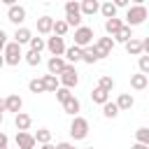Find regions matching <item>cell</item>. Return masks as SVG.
<instances>
[{
  "label": "cell",
  "instance_id": "d6a6232c",
  "mask_svg": "<svg viewBox=\"0 0 149 149\" xmlns=\"http://www.w3.org/2000/svg\"><path fill=\"white\" fill-rule=\"evenodd\" d=\"M23 58H26V63H28V65H33V68L42 63V56H40V54H35V51H28V54H23Z\"/></svg>",
  "mask_w": 149,
  "mask_h": 149
},
{
  "label": "cell",
  "instance_id": "60d3db41",
  "mask_svg": "<svg viewBox=\"0 0 149 149\" xmlns=\"http://www.w3.org/2000/svg\"><path fill=\"white\" fill-rule=\"evenodd\" d=\"M54 147H56V149H70L72 144H70V142H58V144H54Z\"/></svg>",
  "mask_w": 149,
  "mask_h": 149
},
{
  "label": "cell",
  "instance_id": "8992f818",
  "mask_svg": "<svg viewBox=\"0 0 149 149\" xmlns=\"http://www.w3.org/2000/svg\"><path fill=\"white\" fill-rule=\"evenodd\" d=\"M91 42H93V28L79 26V28L74 30V47L84 49V47H91Z\"/></svg>",
  "mask_w": 149,
  "mask_h": 149
},
{
  "label": "cell",
  "instance_id": "f35d334b",
  "mask_svg": "<svg viewBox=\"0 0 149 149\" xmlns=\"http://www.w3.org/2000/svg\"><path fill=\"white\" fill-rule=\"evenodd\" d=\"M5 47H7V33H5L2 28H0V51H2Z\"/></svg>",
  "mask_w": 149,
  "mask_h": 149
},
{
  "label": "cell",
  "instance_id": "1f68e13d",
  "mask_svg": "<svg viewBox=\"0 0 149 149\" xmlns=\"http://www.w3.org/2000/svg\"><path fill=\"white\" fill-rule=\"evenodd\" d=\"M135 137H137V144H147L149 147V128H137Z\"/></svg>",
  "mask_w": 149,
  "mask_h": 149
},
{
  "label": "cell",
  "instance_id": "d590c367",
  "mask_svg": "<svg viewBox=\"0 0 149 149\" xmlns=\"http://www.w3.org/2000/svg\"><path fill=\"white\" fill-rule=\"evenodd\" d=\"M137 65H140V74H147L149 77V56H140V61H137Z\"/></svg>",
  "mask_w": 149,
  "mask_h": 149
},
{
  "label": "cell",
  "instance_id": "b9f144b4",
  "mask_svg": "<svg viewBox=\"0 0 149 149\" xmlns=\"http://www.w3.org/2000/svg\"><path fill=\"white\" fill-rule=\"evenodd\" d=\"M130 149H149V147H147V144H137V142H135V144H133Z\"/></svg>",
  "mask_w": 149,
  "mask_h": 149
},
{
  "label": "cell",
  "instance_id": "f546056e",
  "mask_svg": "<svg viewBox=\"0 0 149 149\" xmlns=\"http://www.w3.org/2000/svg\"><path fill=\"white\" fill-rule=\"evenodd\" d=\"M98 88H102L105 93H112V88H114V79H112V77H107V74H102V77H100V81H98Z\"/></svg>",
  "mask_w": 149,
  "mask_h": 149
},
{
  "label": "cell",
  "instance_id": "7c38bea8",
  "mask_svg": "<svg viewBox=\"0 0 149 149\" xmlns=\"http://www.w3.org/2000/svg\"><path fill=\"white\" fill-rule=\"evenodd\" d=\"M30 123H33V119H30V114H26V112H19V114L14 116V126H16L19 133H28Z\"/></svg>",
  "mask_w": 149,
  "mask_h": 149
},
{
  "label": "cell",
  "instance_id": "4316f807",
  "mask_svg": "<svg viewBox=\"0 0 149 149\" xmlns=\"http://www.w3.org/2000/svg\"><path fill=\"white\" fill-rule=\"evenodd\" d=\"M91 100H93L95 105H105V102L109 100V93H105L102 88H98V86H95V88L91 91Z\"/></svg>",
  "mask_w": 149,
  "mask_h": 149
},
{
  "label": "cell",
  "instance_id": "ee69618b",
  "mask_svg": "<svg viewBox=\"0 0 149 149\" xmlns=\"http://www.w3.org/2000/svg\"><path fill=\"white\" fill-rule=\"evenodd\" d=\"M0 112H5V100L0 98Z\"/></svg>",
  "mask_w": 149,
  "mask_h": 149
},
{
  "label": "cell",
  "instance_id": "603a6c76",
  "mask_svg": "<svg viewBox=\"0 0 149 149\" xmlns=\"http://www.w3.org/2000/svg\"><path fill=\"white\" fill-rule=\"evenodd\" d=\"M30 37H33V33L28 30V28H16V33H14V42L21 47V44H26V42H30Z\"/></svg>",
  "mask_w": 149,
  "mask_h": 149
},
{
  "label": "cell",
  "instance_id": "3957f363",
  "mask_svg": "<svg viewBox=\"0 0 149 149\" xmlns=\"http://www.w3.org/2000/svg\"><path fill=\"white\" fill-rule=\"evenodd\" d=\"M5 51V65H12V68H16L21 61H23V51H21V47L16 44V42H7V47L2 49Z\"/></svg>",
  "mask_w": 149,
  "mask_h": 149
},
{
  "label": "cell",
  "instance_id": "30bf717a",
  "mask_svg": "<svg viewBox=\"0 0 149 149\" xmlns=\"http://www.w3.org/2000/svg\"><path fill=\"white\" fill-rule=\"evenodd\" d=\"M93 47L98 49L100 58H105V56H109V54H112V49H114V40H112V37H100Z\"/></svg>",
  "mask_w": 149,
  "mask_h": 149
},
{
  "label": "cell",
  "instance_id": "484cf974",
  "mask_svg": "<svg viewBox=\"0 0 149 149\" xmlns=\"http://www.w3.org/2000/svg\"><path fill=\"white\" fill-rule=\"evenodd\" d=\"M42 86H44V91L56 93V88H58V77H54V74H44V77H42Z\"/></svg>",
  "mask_w": 149,
  "mask_h": 149
},
{
  "label": "cell",
  "instance_id": "2e32d148",
  "mask_svg": "<svg viewBox=\"0 0 149 149\" xmlns=\"http://www.w3.org/2000/svg\"><path fill=\"white\" fill-rule=\"evenodd\" d=\"M51 28H54V19L51 16H40L37 19V33L40 35H49Z\"/></svg>",
  "mask_w": 149,
  "mask_h": 149
},
{
  "label": "cell",
  "instance_id": "f1b7e54d",
  "mask_svg": "<svg viewBox=\"0 0 149 149\" xmlns=\"http://www.w3.org/2000/svg\"><path fill=\"white\" fill-rule=\"evenodd\" d=\"M112 40H116V42L126 44L128 40H133V33H130V28H128V26H123V28H121V30H119V33H116V35H114Z\"/></svg>",
  "mask_w": 149,
  "mask_h": 149
},
{
  "label": "cell",
  "instance_id": "e0dca14e",
  "mask_svg": "<svg viewBox=\"0 0 149 149\" xmlns=\"http://www.w3.org/2000/svg\"><path fill=\"white\" fill-rule=\"evenodd\" d=\"M98 9H100L98 0H84V2L79 5V12H81V14H86V16H93Z\"/></svg>",
  "mask_w": 149,
  "mask_h": 149
},
{
  "label": "cell",
  "instance_id": "7a4b0ae2",
  "mask_svg": "<svg viewBox=\"0 0 149 149\" xmlns=\"http://www.w3.org/2000/svg\"><path fill=\"white\" fill-rule=\"evenodd\" d=\"M65 23H68V28H79L81 26V12H79V2H74V0H70V2H65V19H63Z\"/></svg>",
  "mask_w": 149,
  "mask_h": 149
},
{
  "label": "cell",
  "instance_id": "6da1fadb",
  "mask_svg": "<svg viewBox=\"0 0 149 149\" xmlns=\"http://www.w3.org/2000/svg\"><path fill=\"white\" fill-rule=\"evenodd\" d=\"M144 19H147V7H144L142 2H137V5L128 7V12H126V23H123V26L133 28V26L144 23Z\"/></svg>",
  "mask_w": 149,
  "mask_h": 149
},
{
  "label": "cell",
  "instance_id": "ffe728a7",
  "mask_svg": "<svg viewBox=\"0 0 149 149\" xmlns=\"http://www.w3.org/2000/svg\"><path fill=\"white\" fill-rule=\"evenodd\" d=\"M114 105L119 107V112H121V109H130V107L135 105V98H133L130 93H121V95H119V100H116Z\"/></svg>",
  "mask_w": 149,
  "mask_h": 149
},
{
  "label": "cell",
  "instance_id": "c3c4849f",
  "mask_svg": "<svg viewBox=\"0 0 149 149\" xmlns=\"http://www.w3.org/2000/svg\"><path fill=\"white\" fill-rule=\"evenodd\" d=\"M86 149H93V147H86Z\"/></svg>",
  "mask_w": 149,
  "mask_h": 149
},
{
  "label": "cell",
  "instance_id": "d4e9b609",
  "mask_svg": "<svg viewBox=\"0 0 149 149\" xmlns=\"http://www.w3.org/2000/svg\"><path fill=\"white\" fill-rule=\"evenodd\" d=\"M65 58H68V63L72 65V63H77V61H81V49L79 47H65Z\"/></svg>",
  "mask_w": 149,
  "mask_h": 149
},
{
  "label": "cell",
  "instance_id": "7402d4cb",
  "mask_svg": "<svg viewBox=\"0 0 149 149\" xmlns=\"http://www.w3.org/2000/svg\"><path fill=\"white\" fill-rule=\"evenodd\" d=\"M68 30H70V28H68V23H65L63 19H54V28H51V33H54L56 37H65Z\"/></svg>",
  "mask_w": 149,
  "mask_h": 149
},
{
  "label": "cell",
  "instance_id": "7bdbcfd3",
  "mask_svg": "<svg viewBox=\"0 0 149 149\" xmlns=\"http://www.w3.org/2000/svg\"><path fill=\"white\" fill-rule=\"evenodd\" d=\"M42 149H56V147H54V144L49 142V144H42Z\"/></svg>",
  "mask_w": 149,
  "mask_h": 149
},
{
  "label": "cell",
  "instance_id": "ab89813d",
  "mask_svg": "<svg viewBox=\"0 0 149 149\" xmlns=\"http://www.w3.org/2000/svg\"><path fill=\"white\" fill-rule=\"evenodd\" d=\"M140 42H142V54L149 51V37H144V40H140Z\"/></svg>",
  "mask_w": 149,
  "mask_h": 149
},
{
  "label": "cell",
  "instance_id": "cb8c5ba5",
  "mask_svg": "<svg viewBox=\"0 0 149 149\" xmlns=\"http://www.w3.org/2000/svg\"><path fill=\"white\" fill-rule=\"evenodd\" d=\"M123 47H126V51H128L130 56H142V42H140V40L133 37V40H128Z\"/></svg>",
  "mask_w": 149,
  "mask_h": 149
},
{
  "label": "cell",
  "instance_id": "4dcf8cb0",
  "mask_svg": "<svg viewBox=\"0 0 149 149\" xmlns=\"http://www.w3.org/2000/svg\"><path fill=\"white\" fill-rule=\"evenodd\" d=\"M102 114H105L107 119H114V116H119V107H116L114 102H109V100H107V102L102 105Z\"/></svg>",
  "mask_w": 149,
  "mask_h": 149
},
{
  "label": "cell",
  "instance_id": "f6af8a7d",
  "mask_svg": "<svg viewBox=\"0 0 149 149\" xmlns=\"http://www.w3.org/2000/svg\"><path fill=\"white\" fill-rule=\"evenodd\" d=\"M2 65H5V58H2V56H0V70H2Z\"/></svg>",
  "mask_w": 149,
  "mask_h": 149
},
{
  "label": "cell",
  "instance_id": "bcb514c9",
  "mask_svg": "<svg viewBox=\"0 0 149 149\" xmlns=\"http://www.w3.org/2000/svg\"><path fill=\"white\" fill-rule=\"evenodd\" d=\"M2 121H5V114H2V112H0V123H2Z\"/></svg>",
  "mask_w": 149,
  "mask_h": 149
},
{
  "label": "cell",
  "instance_id": "5b68a950",
  "mask_svg": "<svg viewBox=\"0 0 149 149\" xmlns=\"http://www.w3.org/2000/svg\"><path fill=\"white\" fill-rule=\"evenodd\" d=\"M70 135H72V140H84L88 135V121L84 116H74L70 123Z\"/></svg>",
  "mask_w": 149,
  "mask_h": 149
},
{
  "label": "cell",
  "instance_id": "7dc6e473",
  "mask_svg": "<svg viewBox=\"0 0 149 149\" xmlns=\"http://www.w3.org/2000/svg\"><path fill=\"white\" fill-rule=\"evenodd\" d=\"M70 149H77V147H74V144H72V147H70Z\"/></svg>",
  "mask_w": 149,
  "mask_h": 149
},
{
  "label": "cell",
  "instance_id": "83f0119b",
  "mask_svg": "<svg viewBox=\"0 0 149 149\" xmlns=\"http://www.w3.org/2000/svg\"><path fill=\"white\" fill-rule=\"evenodd\" d=\"M33 137H35V144H37V142H40V144H49V142H51V130L40 128V130H37Z\"/></svg>",
  "mask_w": 149,
  "mask_h": 149
},
{
  "label": "cell",
  "instance_id": "8fae6325",
  "mask_svg": "<svg viewBox=\"0 0 149 149\" xmlns=\"http://www.w3.org/2000/svg\"><path fill=\"white\" fill-rule=\"evenodd\" d=\"M21 107H23L21 95L12 93V95H7V98H5V112H14V114H19V112H21Z\"/></svg>",
  "mask_w": 149,
  "mask_h": 149
},
{
  "label": "cell",
  "instance_id": "8d00e7d4",
  "mask_svg": "<svg viewBox=\"0 0 149 149\" xmlns=\"http://www.w3.org/2000/svg\"><path fill=\"white\" fill-rule=\"evenodd\" d=\"M28 88H30V93H44L42 79H30V81H28Z\"/></svg>",
  "mask_w": 149,
  "mask_h": 149
},
{
  "label": "cell",
  "instance_id": "d6986e66",
  "mask_svg": "<svg viewBox=\"0 0 149 149\" xmlns=\"http://www.w3.org/2000/svg\"><path fill=\"white\" fill-rule=\"evenodd\" d=\"M81 109V105H79V100L72 95V98H68L65 102H63V112L65 114H72V116H77V112Z\"/></svg>",
  "mask_w": 149,
  "mask_h": 149
},
{
  "label": "cell",
  "instance_id": "9c48e42d",
  "mask_svg": "<svg viewBox=\"0 0 149 149\" xmlns=\"http://www.w3.org/2000/svg\"><path fill=\"white\" fill-rule=\"evenodd\" d=\"M65 58L63 56H51L49 58V63H47V70H49V74H54V77H58L63 70H65Z\"/></svg>",
  "mask_w": 149,
  "mask_h": 149
},
{
  "label": "cell",
  "instance_id": "277c9868",
  "mask_svg": "<svg viewBox=\"0 0 149 149\" xmlns=\"http://www.w3.org/2000/svg\"><path fill=\"white\" fill-rule=\"evenodd\" d=\"M58 84H61L63 88H70V91L79 84V74H77L74 65H65V70L58 74Z\"/></svg>",
  "mask_w": 149,
  "mask_h": 149
},
{
  "label": "cell",
  "instance_id": "836d02e7",
  "mask_svg": "<svg viewBox=\"0 0 149 149\" xmlns=\"http://www.w3.org/2000/svg\"><path fill=\"white\" fill-rule=\"evenodd\" d=\"M28 44H30V51H35V54H40V51L44 49V40H42V37H30Z\"/></svg>",
  "mask_w": 149,
  "mask_h": 149
},
{
  "label": "cell",
  "instance_id": "ac0fdd59",
  "mask_svg": "<svg viewBox=\"0 0 149 149\" xmlns=\"http://www.w3.org/2000/svg\"><path fill=\"white\" fill-rule=\"evenodd\" d=\"M121 28H123V21H121V19H107V21H105V33L112 35V37H114Z\"/></svg>",
  "mask_w": 149,
  "mask_h": 149
},
{
  "label": "cell",
  "instance_id": "74e56055",
  "mask_svg": "<svg viewBox=\"0 0 149 149\" xmlns=\"http://www.w3.org/2000/svg\"><path fill=\"white\" fill-rule=\"evenodd\" d=\"M0 149H9V137L5 133H0Z\"/></svg>",
  "mask_w": 149,
  "mask_h": 149
},
{
  "label": "cell",
  "instance_id": "44dd1931",
  "mask_svg": "<svg viewBox=\"0 0 149 149\" xmlns=\"http://www.w3.org/2000/svg\"><path fill=\"white\" fill-rule=\"evenodd\" d=\"M105 19H116V7H114V2L112 0H107V2H102L100 5V9H98Z\"/></svg>",
  "mask_w": 149,
  "mask_h": 149
},
{
  "label": "cell",
  "instance_id": "9a60e30c",
  "mask_svg": "<svg viewBox=\"0 0 149 149\" xmlns=\"http://www.w3.org/2000/svg\"><path fill=\"white\" fill-rule=\"evenodd\" d=\"M147 86H149V77H147V74H140V72H137V74L130 77V88H135V91H144Z\"/></svg>",
  "mask_w": 149,
  "mask_h": 149
},
{
  "label": "cell",
  "instance_id": "4fadbf2b",
  "mask_svg": "<svg viewBox=\"0 0 149 149\" xmlns=\"http://www.w3.org/2000/svg\"><path fill=\"white\" fill-rule=\"evenodd\" d=\"M16 149H35V137L30 133H16Z\"/></svg>",
  "mask_w": 149,
  "mask_h": 149
},
{
  "label": "cell",
  "instance_id": "5bb4252c",
  "mask_svg": "<svg viewBox=\"0 0 149 149\" xmlns=\"http://www.w3.org/2000/svg\"><path fill=\"white\" fill-rule=\"evenodd\" d=\"M81 61L84 63H88V65H93L95 61H100V54H98V49L91 44V47H84L81 49Z\"/></svg>",
  "mask_w": 149,
  "mask_h": 149
},
{
  "label": "cell",
  "instance_id": "ba28073f",
  "mask_svg": "<svg viewBox=\"0 0 149 149\" xmlns=\"http://www.w3.org/2000/svg\"><path fill=\"white\" fill-rule=\"evenodd\" d=\"M44 47L51 51V56H63L65 54V42H63V37H49L47 42H44Z\"/></svg>",
  "mask_w": 149,
  "mask_h": 149
},
{
  "label": "cell",
  "instance_id": "52a82bcc",
  "mask_svg": "<svg viewBox=\"0 0 149 149\" xmlns=\"http://www.w3.org/2000/svg\"><path fill=\"white\" fill-rule=\"evenodd\" d=\"M7 21H12V23H23L26 21V7H21V5H9V9H7Z\"/></svg>",
  "mask_w": 149,
  "mask_h": 149
},
{
  "label": "cell",
  "instance_id": "e575fe53",
  "mask_svg": "<svg viewBox=\"0 0 149 149\" xmlns=\"http://www.w3.org/2000/svg\"><path fill=\"white\" fill-rule=\"evenodd\" d=\"M68 98H72V91H70V88L58 86V88H56V100H58V102H65Z\"/></svg>",
  "mask_w": 149,
  "mask_h": 149
}]
</instances>
